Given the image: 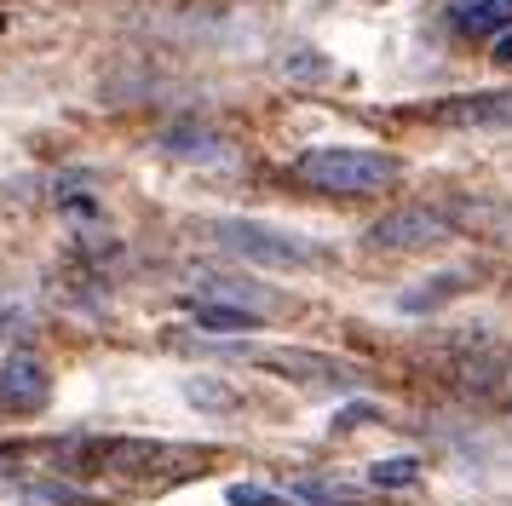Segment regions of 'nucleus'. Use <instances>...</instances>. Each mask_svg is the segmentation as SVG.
Wrapping results in <instances>:
<instances>
[{"mask_svg": "<svg viewBox=\"0 0 512 506\" xmlns=\"http://www.w3.org/2000/svg\"><path fill=\"white\" fill-rule=\"evenodd\" d=\"M294 179L323 196H380L403 179V161L386 150H363V144H317L294 156Z\"/></svg>", "mask_w": 512, "mask_h": 506, "instance_id": "nucleus-1", "label": "nucleus"}, {"mask_svg": "<svg viewBox=\"0 0 512 506\" xmlns=\"http://www.w3.org/2000/svg\"><path fill=\"white\" fill-rule=\"evenodd\" d=\"M208 236L225 253L248 259V265H259V271H311V265H323V259H328V253L317 248L311 236H300V230L265 225V219H236V213L213 219Z\"/></svg>", "mask_w": 512, "mask_h": 506, "instance_id": "nucleus-2", "label": "nucleus"}, {"mask_svg": "<svg viewBox=\"0 0 512 506\" xmlns=\"http://www.w3.org/2000/svg\"><path fill=\"white\" fill-rule=\"evenodd\" d=\"M64 472H116V478H156V472H179L185 449H167L150 437H81L64 443Z\"/></svg>", "mask_w": 512, "mask_h": 506, "instance_id": "nucleus-3", "label": "nucleus"}, {"mask_svg": "<svg viewBox=\"0 0 512 506\" xmlns=\"http://www.w3.org/2000/svg\"><path fill=\"white\" fill-rule=\"evenodd\" d=\"M225 351L271 368L288 386H305V391H357L363 386V368L357 363L328 357V351H311V345H225Z\"/></svg>", "mask_w": 512, "mask_h": 506, "instance_id": "nucleus-4", "label": "nucleus"}, {"mask_svg": "<svg viewBox=\"0 0 512 506\" xmlns=\"http://www.w3.org/2000/svg\"><path fill=\"white\" fill-rule=\"evenodd\" d=\"M455 236V219H449V207H397V213H386V219H374L369 225V248L374 253H426L438 248V242H449Z\"/></svg>", "mask_w": 512, "mask_h": 506, "instance_id": "nucleus-5", "label": "nucleus"}, {"mask_svg": "<svg viewBox=\"0 0 512 506\" xmlns=\"http://www.w3.org/2000/svg\"><path fill=\"white\" fill-rule=\"evenodd\" d=\"M52 403V368L29 345L0 357V409L6 414H41Z\"/></svg>", "mask_w": 512, "mask_h": 506, "instance_id": "nucleus-6", "label": "nucleus"}, {"mask_svg": "<svg viewBox=\"0 0 512 506\" xmlns=\"http://www.w3.org/2000/svg\"><path fill=\"white\" fill-rule=\"evenodd\" d=\"M432 121H443V127H472V133H512V87L443 98V104H432Z\"/></svg>", "mask_w": 512, "mask_h": 506, "instance_id": "nucleus-7", "label": "nucleus"}, {"mask_svg": "<svg viewBox=\"0 0 512 506\" xmlns=\"http://www.w3.org/2000/svg\"><path fill=\"white\" fill-rule=\"evenodd\" d=\"M449 23L466 41H501L512 29V0H449Z\"/></svg>", "mask_w": 512, "mask_h": 506, "instance_id": "nucleus-8", "label": "nucleus"}, {"mask_svg": "<svg viewBox=\"0 0 512 506\" xmlns=\"http://www.w3.org/2000/svg\"><path fill=\"white\" fill-rule=\"evenodd\" d=\"M190 328H202L208 340H236V334H254V328H265V322H259V311H242V305L202 299V305L190 311Z\"/></svg>", "mask_w": 512, "mask_h": 506, "instance_id": "nucleus-9", "label": "nucleus"}, {"mask_svg": "<svg viewBox=\"0 0 512 506\" xmlns=\"http://www.w3.org/2000/svg\"><path fill=\"white\" fill-rule=\"evenodd\" d=\"M196 288L219 305H242V311H259V299L265 305H277V294L265 288V282H248V276H225V271H196Z\"/></svg>", "mask_w": 512, "mask_h": 506, "instance_id": "nucleus-10", "label": "nucleus"}, {"mask_svg": "<svg viewBox=\"0 0 512 506\" xmlns=\"http://www.w3.org/2000/svg\"><path fill=\"white\" fill-rule=\"evenodd\" d=\"M449 219L455 230H484V236L512 242V202H449Z\"/></svg>", "mask_w": 512, "mask_h": 506, "instance_id": "nucleus-11", "label": "nucleus"}, {"mask_svg": "<svg viewBox=\"0 0 512 506\" xmlns=\"http://www.w3.org/2000/svg\"><path fill=\"white\" fill-rule=\"evenodd\" d=\"M420 483V460L415 455H392V460H374L369 466V489H415Z\"/></svg>", "mask_w": 512, "mask_h": 506, "instance_id": "nucleus-12", "label": "nucleus"}, {"mask_svg": "<svg viewBox=\"0 0 512 506\" xmlns=\"http://www.w3.org/2000/svg\"><path fill=\"white\" fill-rule=\"evenodd\" d=\"M185 397L196 403V409H208V414H225V409H236L242 397H236L225 380H213V374H190L185 380Z\"/></svg>", "mask_w": 512, "mask_h": 506, "instance_id": "nucleus-13", "label": "nucleus"}, {"mask_svg": "<svg viewBox=\"0 0 512 506\" xmlns=\"http://www.w3.org/2000/svg\"><path fill=\"white\" fill-rule=\"evenodd\" d=\"M162 150H167V156H190V161H219V156H225V138H208V133H167Z\"/></svg>", "mask_w": 512, "mask_h": 506, "instance_id": "nucleus-14", "label": "nucleus"}, {"mask_svg": "<svg viewBox=\"0 0 512 506\" xmlns=\"http://www.w3.org/2000/svg\"><path fill=\"white\" fill-rule=\"evenodd\" d=\"M288 501H300V506H357V489H346V483H300V489H288Z\"/></svg>", "mask_w": 512, "mask_h": 506, "instance_id": "nucleus-15", "label": "nucleus"}, {"mask_svg": "<svg viewBox=\"0 0 512 506\" xmlns=\"http://www.w3.org/2000/svg\"><path fill=\"white\" fill-rule=\"evenodd\" d=\"M466 288V276H432V288H415V294H403V311H432L438 299H455Z\"/></svg>", "mask_w": 512, "mask_h": 506, "instance_id": "nucleus-16", "label": "nucleus"}, {"mask_svg": "<svg viewBox=\"0 0 512 506\" xmlns=\"http://www.w3.org/2000/svg\"><path fill=\"white\" fill-rule=\"evenodd\" d=\"M282 69H288L294 81H328V69H334V64H328L317 46H294V52L282 58Z\"/></svg>", "mask_w": 512, "mask_h": 506, "instance_id": "nucleus-17", "label": "nucleus"}, {"mask_svg": "<svg viewBox=\"0 0 512 506\" xmlns=\"http://www.w3.org/2000/svg\"><path fill=\"white\" fill-rule=\"evenodd\" d=\"M225 501L231 506H288V495L282 489H265V483H231Z\"/></svg>", "mask_w": 512, "mask_h": 506, "instance_id": "nucleus-18", "label": "nucleus"}, {"mask_svg": "<svg viewBox=\"0 0 512 506\" xmlns=\"http://www.w3.org/2000/svg\"><path fill=\"white\" fill-rule=\"evenodd\" d=\"M18 328H24V305L0 299V334H18Z\"/></svg>", "mask_w": 512, "mask_h": 506, "instance_id": "nucleus-19", "label": "nucleus"}, {"mask_svg": "<svg viewBox=\"0 0 512 506\" xmlns=\"http://www.w3.org/2000/svg\"><path fill=\"white\" fill-rule=\"evenodd\" d=\"M495 64H512V29L501 35V41H495Z\"/></svg>", "mask_w": 512, "mask_h": 506, "instance_id": "nucleus-20", "label": "nucleus"}]
</instances>
